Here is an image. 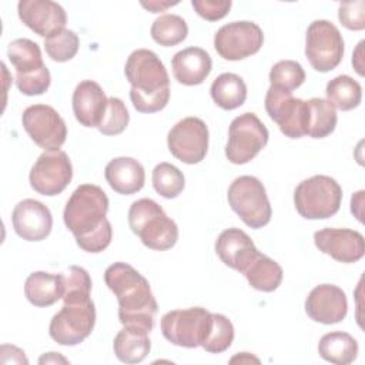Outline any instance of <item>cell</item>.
<instances>
[{
  "label": "cell",
  "instance_id": "cell-19",
  "mask_svg": "<svg viewBox=\"0 0 365 365\" xmlns=\"http://www.w3.org/2000/svg\"><path fill=\"white\" fill-rule=\"evenodd\" d=\"M11 222L20 238L26 241H41L51 232L53 217L43 202L26 198L14 207Z\"/></svg>",
  "mask_w": 365,
  "mask_h": 365
},
{
  "label": "cell",
  "instance_id": "cell-33",
  "mask_svg": "<svg viewBox=\"0 0 365 365\" xmlns=\"http://www.w3.org/2000/svg\"><path fill=\"white\" fill-rule=\"evenodd\" d=\"M151 181L154 190L164 198L178 197L185 187L184 174L170 163L157 164L153 170Z\"/></svg>",
  "mask_w": 365,
  "mask_h": 365
},
{
  "label": "cell",
  "instance_id": "cell-12",
  "mask_svg": "<svg viewBox=\"0 0 365 365\" xmlns=\"http://www.w3.org/2000/svg\"><path fill=\"white\" fill-rule=\"evenodd\" d=\"M262 43L264 34L261 27L248 20L224 24L214 36L217 53L230 61L242 60L258 53Z\"/></svg>",
  "mask_w": 365,
  "mask_h": 365
},
{
  "label": "cell",
  "instance_id": "cell-30",
  "mask_svg": "<svg viewBox=\"0 0 365 365\" xmlns=\"http://www.w3.org/2000/svg\"><path fill=\"white\" fill-rule=\"evenodd\" d=\"M328 101L341 111H349L359 106L362 100L361 84L349 76H336L328 81L327 88Z\"/></svg>",
  "mask_w": 365,
  "mask_h": 365
},
{
  "label": "cell",
  "instance_id": "cell-38",
  "mask_svg": "<svg viewBox=\"0 0 365 365\" xmlns=\"http://www.w3.org/2000/svg\"><path fill=\"white\" fill-rule=\"evenodd\" d=\"M128 121L130 114L123 100H120L118 97H110L106 114L97 128L104 135H117L127 128Z\"/></svg>",
  "mask_w": 365,
  "mask_h": 365
},
{
  "label": "cell",
  "instance_id": "cell-13",
  "mask_svg": "<svg viewBox=\"0 0 365 365\" xmlns=\"http://www.w3.org/2000/svg\"><path fill=\"white\" fill-rule=\"evenodd\" d=\"M21 123L30 138L44 151H58L66 141V123L51 106H29L23 111Z\"/></svg>",
  "mask_w": 365,
  "mask_h": 365
},
{
  "label": "cell",
  "instance_id": "cell-27",
  "mask_svg": "<svg viewBox=\"0 0 365 365\" xmlns=\"http://www.w3.org/2000/svg\"><path fill=\"white\" fill-rule=\"evenodd\" d=\"M242 275L254 289L272 292L281 285L284 271L277 261L259 252L245 268Z\"/></svg>",
  "mask_w": 365,
  "mask_h": 365
},
{
  "label": "cell",
  "instance_id": "cell-23",
  "mask_svg": "<svg viewBox=\"0 0 365 365\" xmlns=\"http://www.w3.org/2000/svg\"><path fill=\"white\" fill-rule=\"evenodd\" d=\"M104 177L108 185L123 195L140 191L145 182L144 167L131 157L113 158L104 168Z\"/></svg>",
  "mask_w": 365,
  "mask_h": 365
},
{
  "label": "cell",
  "instance_id": "cell-7",
  "mask_svg": "<svg viewBox=\"0 0 365 365\" xmlns=\"http://www.w3.org/2000/svg\"><path fill=\"white\" fill-rule=\"evenodd\" d=\"M210 327L211 312L201 307L168 311L160 321L164 338L168 342L184 348L201 346Z\"/></svg>",
  "mask_w": 365,
  "mask_h": 365
},
{
  "label": "cell",
  "instance_id": "cell-4",
  "mask_svg": "<svg viewBox=\"0 0 365 365\" xmlns=\"http://www.w3.org/2000/svg\"><path fill=\"white\" fill-rule=\"evenodd\" d=\"M128 225L141 242L154 251H167L178 240L177 224L151 198H140L131 204Z\"/></svg>",
  "mask_w": 365,
  "mask_h": 365
},
{
  "label": "cell",
  "instance_id": "cell-40",
  "mask_svg": "<svg viewBox=\"0 0 365 365\" xmlns=\"http://www.w3.org/2000/svg\"><path fill=\"white\" fill-rule=\"evenodd\" d=\"M197 14L208 21H217L225 17L232 6L231 0H191Z\"/></svg>",
  "mask_w": 365,
  "mask_h": 365
},
{
  "label": "cell",
  "instance_id": "cell-16",
  "mask_svg": "<svg viewBox=\"0 0 365 365\" xmlns=\"http://www.w3.org/2000/svg\"><path fill=\"white\" fill-rule=\"evenodd\" d=\"M315 247L344 264L359 261L365 254L364 235L349 228H324L314 234Z\"/></svg>",
  "mask_w": 365,
  "mask_h": 365
},
{
  "label": "cell",
  "instance_id": "cell-17",
  "mask_svg": "<svg viewBox=\"0 0 365 365\" xmlns=\"http://www.w3.org/2000/svg\"><path fill=\"white\" fill-rule=\"evenodd\" d=\"M305 312L315 322L325 325L338 324L348 312L346 295L336 285H317L305 299Z\"/></svg>",
  "mask_w": 365,
  "mask_h": 365
},
{
  "label": "cell",
  "instance_id": "cell-9",
  "mask_svg": "<svg viewBox=\"0 0 365 365\" xmlns=\"http://www.w3.org/2000/svg\"><path fill=\"white\" fill-rule=\"evenodd\" d=\"M268 138L269 133L257 114L244 113L230 124L225 157L232 164H245L267 145Z\"/></svg>",
  "mask_w": 365,
  "mask_h": 365
},
{
  "label": "cell",
  "instance_id": "cell-10",
  "mask_svg": "<svg viewBox=\"0 0 365 365\" xmlns=\"http://www.w3.org/2000/svg\"><path fill=\"white\" fill-rule=\"evenodd\" d=\"M96 324V307L90 299L64 302L63 308L51 318L48 334L53 341L64 346L81 344Z\"/></svg>",
  "mask_w": 365,
  "mask_h": 365
},
{
  "label": "cell",
  "instance_id": "cell-42",
  "mask_svg": "<svg viewBox=\"0 0 365 365\" xmlns=\"http://www.w3.org/2000/svg\"><path fill=\"white\" fill-rule=\"evenodd\" d=\"M362 46H364V41H359L356 50L354 51V56H352V64H354V68L356 70V73L359 76H364V64H362Z\"/></svg>",
  "mask_w": 365,
  "mask_h": 365
},
{
  "label": "cell",
  "instance_id": "cell-14",
  "mask_svg": "<svg viewBox=\"0 0 365 365\" xmlns=\"http://www.w3.org/2000/svg\"><path fill=\"white\" fill-rule=\"evenodd\" d=\"M167 145L181 163L198 164L208 151V127L198 117H185L168 131Z\"/></svg>",
  "mask_w": 365,
  "mask_h": 365
},
{
  "label": "cell",
  "instance_id": "cell-3",
  "mask_svg": "<svg viewBox=\"0 0 365 365\" xmlns=\"http://www.w3.org/2000/svg\"><path fill=\"white\" fill-rule=\"evenodd\" d=\"M130 98L140 113H157L170 100V77L158 56L147 48L134 50L124 66Z\"/></svg>",
  "mask_w": 365,
  "mask_h": 365
},
{
  "label": "cell",
  "instance_id": "cell-31",
  "mask_svg": "<svg viewBox=\"0 0 365 365\" xmlns=\"http://www.w3.org/2000/svg\"><path fill=\"white\" fill-rule=\"evenodd\" d=\"M309 106V128L308 135L312 138H324L329 135L336 127V110L325 98L312 97L308 100Z\"/></svg>",
  "mask_w": 365,
  "mask_h": 365
},
{
  "label": "cell",
  "instance_id": "cell-25",
  "mask_svg": "<svg viewBox=\"0 0 365 365\" xmlns=\"http://www.w3.org/2000/svg\"><path fill=\"white\" fill-rule=\"evenodd\" d=\"M148 334L137 327H123L113 342L115 356L124 364H140L144 361L151 349Z\"/></svg>",
  "mask_w": 365,
  "mask_h": 365
},
{
  "label": "cell",
  "instance_id": "cell-18",
  "mask_svg": "<svg viewBox=\"0 0 365 365\" xmlns=\"http://www.w3.org/2000/svg\"><path fill=\"white\" fill-rule=\"evenodd\" d=\"M17 13L23 24L44 38L66 29V11L58 3L51 0H20Z\"/></svg>",
  "mask_w": 365,
  "mask_h": 365
},
{
  "label": "cell",
  "instance_id": "cell-41",
  "mask_svg": "<svg viewBox=\"0 0 365 365\" xmlns=\"http://www.w3.org/2000/svg\"><path fill=\"white\" fill-rule=\"evenodd\" d=\"M144 9H147L151 13H160V11H165L168 7H173L175 4H178V1H157V0H151V1H141L140 3Z\"/></svg>",
  "mask_w": 365,
  "mask_h": 365
},
{
  "label": "cell",
  "instance_id": "cell-15",
  "mask_svg": "<svg viewBox=\"0 0 365 365\" xmlns=\"http://www.w3.org/2000/svg\"><path fill=\"white\" fill-rule=\"evenodd\" d=\"M73 178V165L68 155L58 151H44L30 170V185L41 195H57L66 190Z\"/></svg>",
  "mask_w": 365,
  "mask_h": 365
},
{
  "label": "cell",
  "instance_id": "cell-6",
  "mask_svg": "<svg viewBox=\"0 0 365 365\" xmlns=\"http://www.w3.org/2000/svg\"><path fill=\"white\" fill-rule=\"evenodd\" d=\"M231 210L250 228H262L271 221L272 208L262 182L252 175L237 177L227 192Z\"/></svg>",
  "mask_w": 365,
  "mask_h": 365
},
{
  "label": "cell",
  "instance_id": "cell-44",
  "mask_svg": "<svg viewBox=\"0 0 365 365\" xmlns=\"http://www.w3.org/2000/svg\"><path fill=\"white\" fill-rule=\"evenodd\" d=\"M364 194L365 192L361 190V191H358L352 195V198H351V211H352V214L356 212V208H362L361 204L364 202Z\"/></svg>",
  "mask_w": 365,
  "mask_h": 365
},
{
  "label": "cell",
  "instance_id": "cell-39",
  "mask_svg": "<svg viewBox=\"0 0 365 365\" xmlns=\"http://www.w3.org/2000/svg\"><path fill=\"white\" fill-rule=\"evenodd\" d=\"M338 19L341 24L354 31H359L365 29V1H345L338 7Z\"/></svg>",
  "mask_w": 365,
  "mask_h": 365
},
{
  "label": "cell",
  "instance_id": "cell-34",
  "mask_svg": "<svg viewBox=\"0 0 365 365\" xmlns=\"http://www.w3.org/2000/svg\"><path fill=\"white\" fill-rule=\"evenodd\" d=\"M232 341V322L222 314H211V327L201 346L210 354H221L231 346Z\"/></svg>",
  "mask_w": 365,
  "mask_h": 365
},
{
  "label": "cell",
  "instance_id": "cell-21",
  "mask_svg": "<svg viewBox=\"0 0 365 365\" xmlns=\"http://www.w3.org/2000/svg\"><path fill=\"white\" fill-rule=\"evenodd\" d=\"M108 98L98 83L84 80L77 84L73 93V113L76 120L84 127H98L106 110Z\"/></svg>",
  "mask_w": 365,
  "mask_h": 365
},
{
  "label": "cell",
  "instance_id": "cell-2",
  "mask_svg": "<svg viewBox=\"0 0 365 365\" xmlns=\"http://www.w3.org/2000/svg\"><path fill=\"white\" fill-rule=\"evenodd\" d=\"M104 282L117 297L118 319L123 327L151 332L158 305L147 278L130 264L114 262L104 271Z\"/></svg>",
  "mask_w": 365,
  "mask_h": 365
},
{
  "label": "cell",
  "instance_id": "cell-28",
  "mask_svg": "<svg viewBox=\"0 0 365 365\" xmlns=\"http://www.w3.org/2000/svg\"><path fill=\"white\" fill-rule=\"evenodd\" d=\"M7 57L16 68V77L38 73L46 67L37 43L29 38H16L9 44Z\"/></svg>",
  "mask_w": 365,
  "mask_h": 365
},
{
  "label": "cell",
  "instance_id": "cell-5",
  "mask_svg": "<svg viewBox=\"0 0 365 365\" xmlns=\"http://www.w3.org/2000/svg\"><path fill=\"white\" fill-rule=\"evenodd\" d=\"M341 185L328 175H312L301 181L294 191L297 212L307 220H325L339 211Z\"/></svg>",
  "mask_w": 365,
  "mask_h": 365
},
{
  "label": "cell",
  "instance_id": "cell-22",
  "mask_svg": "<svg viewBox=\"0 0 365 365\" xmlns=\"http://www.w3.org/2000/svg\"><path fill=\"white\" fill-rule=\"evenodd\" d=\"M174 78L184 86H198L211 73L212 61L201 47H187L174 54L171 60Z\"/></svg>",
  "mask_w": 365,
  "mask_h": 365
},
{
  "label": "cell",
  "instance_id": "cell-45",
  "mask_svg": "<svg viewBox=\"0 0 365 365\" xmlns=\"http://www.w3.org/2000/svg\"><path fill=\"white\" fill-rule=\"evenodd\" d=\"M237 361H238L240 364H241V362H252V361H254V362H257V364L259 362V359H258V358H255V356L250 355L248 352H241L240 355H235V356H232L230 362H237Z\"/></svg>",
  "mask_w": 365,
  "mask_h": 365
},
{
  "label": "cell",
  "instance_id": "cell-11",
  "mask_svg": "<svg viewBox=\"0 0 365 365\" xmlns=\"http://www.w3.org/2000/svg\"><path fill=\"white\" fill-rule=\"evenodd\" d=\"M305 56L314 70H334L344 57V38L338 27L328 20H315L307 29Z\"/></svg>",
  "mask_w": 365,
  "mask_h": 365
},
{
  "label": "cell",
  "instance_id": "cell-26",
  "mask_svg": "<svg viewBox=\"0 0 365 365\" xmlns=\"http://www.w3.org/2000/svg\"><path fill=\"white\" fill-rule=\"evenodd\" d=\"M359 346L356 339L342 331L328 332L318 342V354L327 362L335 365H348L356 359Z\"/></svg>",
  "mask_w": 365,
  "mask_h": 365
},
{
  "label": "cell",
  "instance_id": "cell-43",
  "mask_svg": "<svg viewBox=\"0 0 365 365\" xmlns=\"http://www.w3.org/2000/svg\"><path fill=\"white\" fill-rule=\"evenodd\" d=\"M57 362L68 364V361L64 356H61L58 352H47L38 359V364H57Z\"/></svg>",
  "mask_w": 365,
  "mask_h": 365
},
{
  "label": "cell",
  "instance_id": "cell-20",
  "mask_svg": "<svg viewBox=\"0 0 365 365\" xmlns=\"http://www.w3.org/2000/svg\"><path fill=\"white\" fill-rule=\"evenodd\" d=\"M215 252L227 267L241 274L259 254L248 234L235 227L227 228L218 235L215 241Z\"/></svg>",
  "mask_w": 365,
  "mask_h": 365
},
{
  "label": "cell",
  "instance_id": "cell-35",
  "mask_svg": "<svg viewBox=\"0 0 365 365\" xmlns=\"http://www.w3.org/2000/svg\"><path fill=\"white\" fill-rule=\"evenodd\" d=\"M78 47V36L68 29H61L44 38V50L47 56L57 63L71 60L77 54Z\"/></svg>",
  "mask_w": 365,
  "mask_h": 365
},
{
  "label": "cell",
  "instance_id": "cell-29",
  "mask_svg": "<svg viewBox=\"0 0 365 365\" xmlns=\"http://www.w3.org/2000/svg\"><path fill=\"white\" fill-rule=\"evenodd\" d=\"M211 98L222 110H235L247 98V86L244 80L234 73L220 74L211 84Z\"/></svg>",
  "mask_w": 365,
  "mask_h": 365
},
{
  "label": "cell",
  "instance_id": "cell-24",
  "mask_svg": "<svg viewBox=\"0 0 365 365\" xmlns=\"http://www.w3.org/2000/svg\"><path fill=\"white\" fill-rule=\"evenodd\" d=\"M64 291V275L44 271L31 272L24 282V295L34 307H50L56 304Z\"/></svg>",
  "mask_w": 365,
  "mask_h": 365
},
{
  "label": "cell",
  "instance_id": "cell-37",
  "mask_svg": "<svg viewBox=\"0 0 365 365\" xmlns=\"http://www.w3.org/2000/svg\"><path fill=\"white\" fill-rule=\"evenodd\" d=\"M305 81V71L298 61L281 60L275 63L269 71V83L287 91L298 88Z\"/></svg>",
  "mask_w": 365,
  "mask_h": 365
},
{
  "label": "cell",
  "instance_id": "cell-1",
  "mask_svg": "<svg viewBox=\"0 0 365 365\" xmlns=\"http://www.w3.org/2000/svg\"><path fill=\"white\" fill-rule=\"evenodd\" d=\"M107 211L108 197L98 185L81 184L70 195L63 220L83 251L97 254L110 245L113 228Z\"/></svg>",
  "mask_w": 365,
  "mask_h": 365
},
{
  "label": "cell",
  "instance_id": "cell-32",
  "mask_svg": "<svg viewBox=\"0 0 365 365\" xmlns=\"http://www.w3.org/2000/svg\"><path fill=\"white\" fill-rule=\"evenodd\" d=\"M153 40L164 47H173L184 41L188 34L185 20L177 14H163L151 24Z\"/></svg>",
  "mask_w": 365,
  "mask_h": 365
},
{
  "label": "cell",
  "instance_id": "cell-36",
  "mask_svg": "<svg viewBox=\"0 0 365 365\" xmlns=\"http://www.w3.org/2000/svg\"><path fill=\"white\" fill-rule=\"evenodd\" d=\"M64 275V291L63 302H78L90 299L91 292V278L90 274L78 265L68 267Z\"/></svg>",
  "mask_w": 365,
  "mask_h": 365
},
{
  "label": "cell",
  "instance_id": "cell-8",
  "mask_svg": "<svg viewBox=\"0 0 365 365\" xmlns=\"http://www.w3.org/2000/svg\"><path fill=\"white\" fill-rule=\"evenodd\" d=\"M265 110L285 137L301 138L308 135L309 106L308 101L295 98L291 91L269 86L265 94Z\"/></svg>",
  "mask_w": 365,
  "mask_h": 365
}]
</instances>
